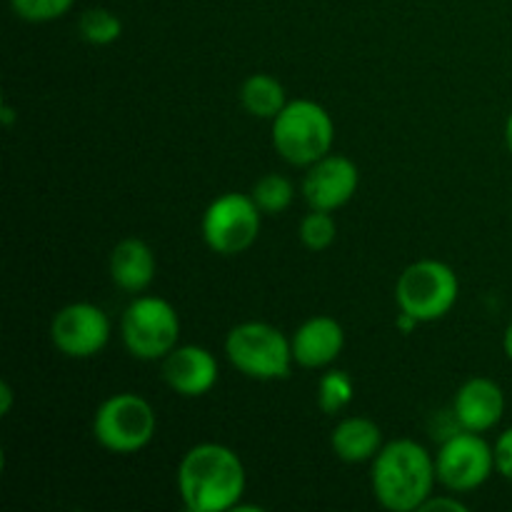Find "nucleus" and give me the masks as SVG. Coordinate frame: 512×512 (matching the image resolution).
Segmentation results:
<instances>
[{"label":"nucleus","instance_id":"f257e3e1","mask_svg":"<svg viewBox=\"0 0 512 512\" xmlns=\"http://www.w3.org/2000/svg\"><path fill=\"white\" fill-rule=\"evenodd\" d=\"M248 473L233 448L198 443L178 465V493L190 512H230L243 503Z\"/></svg>","mask_w":512,"mask_h":512},{"label":"nucleus","instance_id":"f03ea898","mask_svg":"<svg viewBox=\"0 0 512 512\" xmlns=\"http://www.w3.org/2000/svg\"><path fill=\"white\" fill-rule=\"evenodd\" d=\"M438 473L435 458L418 440H390L373 458L370 488L380 508L390 512H418L433 495Z\"/></svg>","mask_w":512,"mask_h":512},{"label":"nucleus","instance_id":"7ed1b4c3","mask_svg":"<svg viewBox=\"0 0 512 512\" xmlns=\"http://www.w3.org/2000/svg\"><path fill=\"white\" fill-rule=\"evenodd\" d=\"M273 148L285 163L310 168L330 155L335 143V123L328 110L308 98L288 100L273 118Z\"/></svg>","mask_w":512,"mask_h":512},{"label":"nucleus","instance_id":"20e7f679","mask_svg":"<svg viewBox=\"0 0 512 512\" xmlns=\"http://www.w3.org/2000/svg\"><path fill=\"white\" fill-rule=\"evenodd\" d=\"M225 355L235 370L260 383L285 380L295 365L290 338H285L275 325L260 320H248L230 328L225 338Z\"/></svg>","mask_w":512,"mask_h":512},{"label":"nucleus","instance_id":"39448f33","mask_svg":"<svg viewBox=\"0 0 512 512\" xmlns=\"http://www.w3.org/2000/svg\"><path fill=\"white\" fill-rule=\"evenodd\" d=\"M460 298V278L443 260H415L395 283V303L420 323L443 320Z\"/></svg>","mask_w":512,"mask_h":512},{"label":"nucleus","instance_id":"423d86ee","mask_svg":"<svg viewBox=\"0 0 512 512\" xmlns=\"http://www.w3.org/2000/svg\"><path fill=\"white\" fill-rule=\"evenodd\" d=\"M158 430L153 405L138 393H115L93 415V438L113 455H133L148 448Z\"/></svg>","mask_w":512,"mask_h":512},{"label":"nucleus","instance_id":"0eeeda50","mask_svg":"<svg viewBox=\"0 0 512 512\" xmlns=\"http://www.w3.org/2000/svg\"><path fill=\"white\" fill-rule=\"evenodd\" d=\"M120 335L135 360H163L180 345V315L173 305L158 295H138L125 308Z\"/></svg>","mask_w":512,"mask_h":512},{"label":"nucleus","instance_id":"6e6552de","mask_svg":"<svg viewBox=\"0 0 512 512\" xmlns=\"http://www.w3.org/2000/svg\"><path fill=\"white\" fill-rule=\"evenodd\" d=\"M263 225V210L255 205L253 195L223 193L205 208L200 220V235L213 253L240 255L253 248Z\"/></svg>","mask_w":512,"mask_h":512},{"label":"nucleus","instance_id":"1a4fd4ad","mask_svg":"<svg viewBox=\"0 0 512 512\" xmlns=\"http://www.w3.org/2000/svg\"><path fill=\"white\" fill-rule=\"evenodd\" d=\"M435 473L438 483L450 493H473L483 488L495 468V448L473 430H458L440 443L435 453Z\"/></svg>","mask_w":512,"mask_h":512},{"label":"nucleus","instance_id":"9d476101","mask_svg":"<svg viewBox=\"0 0 512 512\" xmlns=\"http://www.w3.org/2000/svg\"><path fill=\"white\" fill-rule=\"evenodd\" d=\"M113 325L108 313L95 303H70L53 315L50 340L65 358L88 360L103 353Z\"/></svg>","mask_w":512,"mask_h":512},{"label":"nucleus","instance_id":"9b49d317","mask_svg":"<svg viewBox=\"0 0 512 512\" xmlns=\"http://www.w3.org/2000/svg\"><path fill=\"white\" fill-rule=\"evenodd\" d=\"M360 170L345 155H325L308 168L303 178V198L315 210H340L355 198Z\"/></svg>","mask_w":512,"mask_h":512},{"label":"nucleus","instance_id":"f8f14e48","mask_svg":"<svg viewBox=\"0 0 512 512\" xmlns=\"http://www.w3.org/2000/svg\"><path fill=\"white\" fill-rule=\"evenodd\" d=\"M218 358L203 345H178L163 358V380L180 398H203L218 385Z\"/></svg>","mask_w":512,"mask_h":512},{"label":"nucleus","instance_id":"ddd939ff","mask_svg":"<svg viewBox=\"0 0 512 512\" xmlns=\"http://www.w3.org/2000/svg\"><path fill=\"white\" fill-rule=\"evenodd\" d=\"M290 348H293L295 365H300V368H328L343 353L345 330L333 315H313L298 325V330L290 338Z\"/></svg>","mask_w":512,"mask_h":512},{"label":"nucleus","instance_id":"4468645a","mask_svg":"<svg viewBox=\"0 0 512 512\" xmlns=\"http://www.w3.org/2000/svg\"><path fill=\"white\" fill-rule=\"evenodd\" d=\"M453 413L460 428L473 430V433H488L505 415L503 388L490 378H470L455 393Z\"/></svg>","mask_w":512,"mask_h":512},{"label":"nucleus","instance_id":"2eb2a0df","mask_svg":"<svg viewBox=\"0 0 512 512\" xmlns=\"http://www.w3.org/2000/svg\"><path fill=\"white\" fill-rule=\"evenodd\" d=\"M158 273L153 248L140 238H125L110 253V278L125 293H143Z\"/></svg>","mask_w":512,"mask_h":512},{"label":"nucleus","instance_id":"dca6fc26","mask_svg":"<svg viewBox=\"0 0 512 512\" xmlns=\"http://www.w3.org/2000/svg\"><path fill=\"white\" fill-rule=\"evenodd\" d=\"M383 430L375 420L363 415H350L343 418L330 433V448L343 463L358 465L368 463L383 448Z\"/></svg>","mask_w":512,"mask_h":512},{"label":"nucleus","instance_id":"f3484780","mask_svg":"<svg viewBox=\"0 0 512 512\" xmlns=\"http://www.w3.org/2000/svg\"><path fill=\"white\" fill-rule=\"evenodd\" d=\"M240 103L253 118L273 120L288 105L285 85L270 73H253L240 85Z\"/></svg>","mask_w":512,"mask_h":512},{"label":"nucleus","instance_id":"a211bd4d","mask_svg":"<svg viewBox=\"0 0 512 512\" xmlns=\"http://www.w3.org/2000/svg\"><path fill=\"white\" fill-rule=\"evenodd\" d=\"M250 195H253L255 205L263 210V215H280L293 205L295 188L285 175L268 173L253 185Z\"/></svg>","mask_w":512,"mask_h":512},{"label":"nucleus","instance_id":"6ab92c4d","mask_svg":"<svg viewBox=\"0 0 512 512\" xmlns=\"http://www.w3.org/2000/svg\"><path fill=\"white\" fill-rule=\"evenodd\" d=\"M78 30L90 45H113L123 35V20L108 8H88L80 15Z\"/></svg>","mask_w":512,"mask_h":512},{"label":"nucleus","instance_id":"aec40b11","mask_svg":"<svg viewBox=\"0 0 512 512\" xmlns=\"http://www.w3.org/2000/svg\"><path fill=\"white\" fill-rule=\"evenodd\" d=\"M298 238L313 253L328 250L335 243V238H338V223H335L333 213L330 210L310 208V213L300 220Z\"/></svg>","mask_w":512,"mask_h":512},{"label":"nucleus","instance_id":"412c9836","mask_svg":"<svg viewBox=\"0 0 512 512\" xmlns=\"http://www.w3.org/2000/svg\"><path fill=\"white\" fill-rule=\"evenodd\" d=\"M355 385L345 370H328L318 383V405L323 413L338 415L353 403Z\"/></svg>","mask_w":512,"mask_h":512},{"label":"nucleus","instance_id":"4be33fe9","mask_svg":"<svg viewBox=\"0 0 512 512\" xmlns=\"http://www.w3.org/2000/svg\"><path fill=\"white\" fill-rule=\"evenodd\" d=\"M75 0H10V10L28 23H50L73 8Z\"/></svg>","mask_w":512,"mask_h":512},{"label":"nucleus","instance_id":"5701e85b","mask_svg":"<svg viewBox=\"0 0 512 512\" xmlns=\"http://www.w3.org/2000/svg\"><path fill=\"white\" fill-rule=\"evenodd\" d=\"M493 448H495V468H498V473L503 475L505 480H510L512 483V428L505 430V433H500L498 443H495Z\"/></svg>","mask_w":512,"mask_h":512},{"label":"nucleus","instance_id":"b1692460","mask_svg":"<svg viewBox=\"0 0 512 512\" xmlns=\"http://www.w3.org/2000/svg\"><path fill=\"white\" fill-rule=\"evenodd\" d=\"M433 510H450V512H468V505L463 503L460 498H455V493L450 495H430L428 500L423 503V508H420L418 512H433Z\"/></svg>","mask_w":512,"mask_h":512},{"label":"nucleus","instance_id":"393cba45","mask_svg":"<svg viewBox=\"0 0 512 512\" xmlns=\"http://www.w3.org/2000/svg\"><path fill=\"white\" fill-rule=\"evenodd\" d=\"M418 325H420V320L413 318V315H410V313H405V310H400L398 318H395V328H398L400 333H405V335L413 333V330L418 328Z\"/></svg>","mask_w":512,"mask_h":512},{"label":"nucleus","instance_id":"a878e982","mask_svg":"<svg viewBox=\"0 0 512 512\" xmlns=\"http://www.w3.org/2000/svg\"><path fill=\"white\" fill-rule=\"evenodd\" d=\"M13 388H10V383H0V415H10V410H13Z\"/></svg>","mask_w":512,"mask_h":512},{"label":"nucleus","instance_id":"bb28decb","mask_svg":"<svg viewBox=\"0 0 512 512\" xmlns=\"http://www.w3.org/2000/svg\"><path fill=\"white\" fill-rule=\"evenodd\" d=\"M0 120H3L5 128H13L15 120H18V110H15V105L10 103L0 105Z\"/></svg>","mask_w":512,"mask_h":512},{"label":"nucleus","instance_id":"cd10ccee","mask_svg":"<svg viewBox=\"0 0 512 512\" xmlns=\"http://www.w3.org/2000/svg\"><path fill=\"white\" fill-rule=\"evenodd\" d=\"M503 350H505V355H508V360L512 363V320H510L508 328H505V335H503Z\"/></svg>","mask_w":512,"mask_h":512},{"label":"nucleus","instance_id":"c85d7f7f","mask_svg":"<svg viewBox=\"0 0 512 512\" xmlns=\"http://www.w3.org/2000/svg\"><path fill=\"white\" fill-rule=\"evenodd\" d=\"M505 145H508V150L512 155V113L508 115V123H505Z\"/></svg>","mask_w":512,"mask_h":512}]
</instances>
